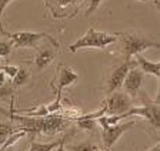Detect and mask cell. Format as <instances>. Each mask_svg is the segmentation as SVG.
<instances>
[{"mask_svg": "<svg viewBox=\"0 0 160 151\" xmlns=\"http://www.w3.org/2000/svg\"><path fill=\"white\" fill-rule=\"evenodd\" d=\"M12 120H16L20 123V130L37 134V133H44V134H56L59 131L64 130L69 125L70 120L60 114V113H50V114L42 116V117H33V116H16L12 111L10 113Z\"/></svg>", "mask_w": 160, "mask_h": 151, "instance_id": "obj_1", "label": "cell"}, {"mask_svg": "<svg viewBox=\"0 0 160 151\" xmlns=\"http://www.w3.org/2000/svg\"><path fill=\"white\" fill-rule=\"evenodd\" d=\"M117 39H119L117 34L99 31L92 27L80 39H77L73 44H70L67 49H69L70 53H76V51L82 50V49H104V47L110 46V44L116 43Z\"/></svg>", "mask_w": 160, "mask_h": 151, "instance_id": "obj_2", "label": "cell"}, {"mask_svg": "<svg viewBox=\"0 0 160 151\" xmlns=\"http://www.w3.org/2000/svg\"><path fill=\"white\" fill-rule=\"evenodd\" d=\"M117 36H120V40H122V50L124 54V61H130L133 56L140 54L147 49H152V47L157 49L159 47L157 41L150 40L149 37L137 33V31H123Z\"/></svg>", "mask_w": 160, "mask_h": 151, "instance_id": "obj_3", "label": "cell"}, {"mask_svg": "<svg viewBox=\"0 0 160 151\" xmlns=\"http://www.w3.org/2000/svg\"><path fill=\"white\" fill-rule=\"evenodd\" d=\"M9 39H10V41H12V46H13L14 49H29V47H34V49H36L42 40H47L49 43H52L56 50L60 47L59 41H57L53 36H50L49 33L17 31V33H10Z\"/></svg>", "mask_w": 160, "mask_h": 151, "instance_id": "obj_4", "label": "cell"}, {"mask_svg": "<svg viewBox=\"0 0 160 151\" xmlns=\"http://www.w3.org/2000/svg\"><path fill=\"white\" fill-rule=\"evenodd\" d=\"M84 2L86 0H44L47 10L54 20L74 17Z\"/></svg>", "mask_w": 160, "mask_h": 151, "instance_id": "obj_5", "label": "cell"}, {"mask_svg": "<svg viewBox=\"0 0 160 151\" xmlns=\"http://www.w3.org/2000/svg\"><path fill=\"white\" fill-rule=\"evenodd\" d=\"M76 81H79V74L72 67H67L64 64H59L53 81L50 83L54 94H56V100L62 101V93H63V90L70 87V86H73Z\"/></svg>", "mask_w": 160, "mask_h": 151, "instance_id": "obj_6", "label": "cell"}, {"mask_svg": "<svg viewBox=\"0 0 160 151\" xmlns=\"http://www.w3.org/2000/svg\"><path fill=\"white\" fill-rule=\"evenodd\" d=\"M106 114L104 116H119L126 114L127 111L132 108V97H129L126 93H119L113 91L110 93V97L103 101Z\"/></svg>", "mask_w": 160, "mask_h": 151, "instance_id": "obj_7", "label": "cell"}, {"mask_svg": "<svg viewBox=\"0 0 160 151\" xmlns=\"http://www.w3.org/2000/svg\"><path fill=\"white\" fill-rule=\"evenodd\" d=\"M136 125V121H127V123H117L114 125H102V141L106 151H110L112 147L117 143L122 134Z\"/></svg>", "mask_w": 160, "mask_h": 151, "instance_id": "obj_8", "label": "cell"}, {"mask_svg": "<svg viewBox=\"0 0 160 151\" xmlns=\"http://www.w3.org/2000/svg\"><path fill=\"white\" fill-rule=\"evenodd\" d=\"M124 116H126V117H130V116H140V117L146 118L150 124H152V127L159 128L160 127L159 97H157L156 101H149V103L140 106V107H134V108L132 107Z\"/></svg>", "mask_w": 160, "mask_h": 151, "instance_id": "obj_9", "label": "cell"}, {"mask_svg": "<svg viewBox=\"0 0 160 151\" xmlns=\"http://www.w3.org/2000/svg\"><path fill=\"white\" fill-rule=\"evenodd\" d=\"M143 78H144L143 71L140 68H136V66L132 67L127 71L123 81V86H122V87H124V93L129 97H136L139 94L140 88H142V86H143Z\"/></svg>", "mask_w": 160, "mask_h": 151, "instance_id": "obj_10", "label": "cell"}, {"mask_svg": "<svg viewBox=\"0 0 160 151\" xmlns=\"http://www.w3.org/2000/svg\"><path fill=\"white\" fill-rule=\"evenodd\" d=\"M132 67H134V66L132 64V60H130V61H123L119 67L114 68L113 73L110 74L109 80H107V87H106L107 93L110 94V93H113V91H117L119 88H122L124 77H126L127 71H129Z\"/></svg>", "mask_w": 160, "mask_h": 151, "instance_id": "obj_11", "label": "cell"}, {"mask_svg": "<svg viewBox=\"0 0 160 151\" xmlns=\"http://www.w3.org/2000/svg\"><path fill=\"white\" fill-rule=\"evenodd\" d=\"M36 49L37 51L34 56V66L37 70H43L53 61L54 56H56V50L53 49V46H49L46 43H44V46H37Z\"/></svg>", "mask_w": 160, "mask_h": 151, "instance_id": "obj_12", "label": "cell"}, {"mask_svg": "<svg viewBox=\"0 0 160 151\" xmlns=\"http://www.w3.org/2000/svg\"><path fill=\"white\" fill-rule=\"evenodd\" d=\"M136 60L139 64V68L143 73L152 74L154 77L159 78L160 77V63L159 61H150L146 57H143L142 54H136Z\"/></svg>", "mask_w": 160, "mask_h": 151, "instance_id": "obj_13", "label": "cell"}, {"mask_svg": "<svg viewBox=\"0 0 160 151\" xmlns=\"http://www.w3.org/2000/svg\"><path fill=\"white\" fill-rule=\"evenodd\" d=\"M64 141H66V137L60 138V140H57V141H52V143H37V141H32L29 151H53L57 145L64 143Z\"/></svg>", "mask_w": 160, "mask_h": 151, "instance_id": "obj_14", "label": "cell"}, {"mask_svg": "<svg viewBox=\"0 0 160 151\" xmlns=\"http://www.w3.org/2000/svg\"><path fill=\"white\" fill-rule=\"evenodd\" d=\"M30 78V73L29 70L26 68H19L13 78H12V84H13L14 87H20V86H24V84L29 81Z\"/></svg>", "mask_w": 160, "mask_h": 151, "instance_id": "obj_15", "label": "cell"}, {"mask_svg": "<svg viewBox=\"0 0 160 151\" xmlns=\"http://www.w3.org/2000/svg\"><path fill=\"white\" fill-rule=\"evenodd\" d=\"M13 133H16V128H13L12 123H0V145L3 144L7 140V137L12 135Z\"/></svg>", "mask_w": 160, "mask_h": 151, "instance_id": "obj_16", "label": "cell"}, {"mask_svg": "<svg viewBox=\"0 0 160 151\" xmlns=\"http://www.w3.org/2000/svg\"><path fill=\"white\" fill-rule=\"evenodd\" d=\"M13 93H14V86L12 84V81H6L4 84L0 86V100H3L6 97H13Z\"/></svg>", "mask_w": 160, "mask_h": 151, "instance_id": "obj_17", "label": "cell"}, {"mask_svg": "<svg viewBox=\"0 0 160 151\" xmlns=\"http://www.w3.org/2000/svg\"><path fill=\"white\" fill-rule=\"evenodd\" d=\"M76 121H77V125L80 128H83V130H93L97 123L94 118H84V117H77Z\"/></svg>", "mask_w": 160, "mask_h": 151, "instance_id": "obj_18", "label": "cell"}, {"mask_svg": "<svg viewBox=\"0 0 160 151\" xmlns=\"http://www.w3.org/2000/svg\"><path fill=\"white\" fill-rule=\"evenodd\" d=\"M12 2H13V0H0V34H2V36H6V37H9L10 33L4 30L3 23H2V17H3V12L6 10V7L9 6Z\"/></svg>", "mask_w": 160, "mask_h": 151, "instance_id": "obj_19", "label": "cell"}, {"mask_svg": "<svg viewBox=\"0 0 160 151\" xmlns=\"http://www.w3.org/2000/svg\"><path fill=\"white\" fill-rule=\"evenodd\" d=\"M72 151H96L97 147L90 143H82V144H77V145H72L70 147Z\"/></svg>", "mask_w": 160, "mask_h": 151, "instance_id": "obj_20", "label": "cell"}, {"mask_svg": "<svg viewBox=\"0 0 160 151\" xmlns=\"http://www.w3.org/2000/svg\"><path fill=\"white\" fill-rule=\"evenodd\" d=\"M12 41H0V57H9V54L12 53Z\"/></svg>", "mask_w": 160, "mask_h": 151, "instance_id": "obj_21", "label": "cell"}, {"mask_svg": "<svg viewBox=\"0 0 160 151\" xmlns=\"http://www.w3.org/2000/svg\"><path fill=\"white\" fill-rule=\"evenodd\" d=\"M102 2H103V0H89V7H87V10H86V13H84V16L89 17L90 14H93L94 12L99 9V6L102 4Z\"/></svg>", "mask_w": 160, "mask_h": 151, "instance_id": "obj_22", "label": "cell"}, {"mask_svg": "<svg viewBox=\"0 0 160 151\" xmlns=\"http://www.w3.org/2000/svg\"><path fill=\"white\" fill-rule=\"evenodd\" d=\"M2 70H3V73L6 74L9 78H13L14 76H16L19 67H16V66H3V67H2Z\"/></svg>", "mask_w": 160, "mask_h": 151, "instance_id": "obj_23", "label": "cell"}, {"mask_svg": "<svg viewBox=\"0 0 160 151\" xmlns=\"http://www.w3.org/2000/svg\"><path fill=\"white\" fill-rule=\"evenodd\" d=\"M6 78H7V76L3 73V70H0V86H2V84H4V83H6V81H7Z\"/></svg>", "mask_w": 160, "mask_h": 151, "instance_id": "obj_24", "label": "cell"}, {"mask_svg": "<svg viewBox=\"0 0 160 151\" xmlns=\"http://www.w3.org/2000/svg\"><path fill=\"white\" fill-rule=\"evenodd\" d=\"M147 151H160V143H156V144H154L153 147L149 148Z\"/></svg>", "mask_w": 160, "mask_h": 151, "instance_id": "obj_25", "label": "cell"}, {"mask_svg": "<svg viewBox=\"0 0 160 151\" xmlns=\"http://www.w3.org/2000/svg\"><path fill=\"white\" fill-rule=\"evenodd\" d=\"M53 151H66V150H64V143H62V144H59L56 148H54Z\"/></svg>", "mask_w": 160, "mask_h": 151, "instance_id": "obj_26", "label": "cell"}, {"mask_svg": "<svg viewBox=\"0 0 160 151\" xmlns=\"http://www.w3.org/2000/svg\"><path fill=\"white\" fill-rule=\"evenodd\" d=\"M96 151H103V150H99V148H97V150ZM104 151H106V150H104Z\"/></svg>", "mask_w": 160, "mask_h": 151, "instance_id": "obj_27", "label": "cell"}, {"mask_svg": "<svg viewBox=\"0 0 160 151\" xmlns=\"http://www.w3.org/2000/svg\"><path fill=\"white\" fill-rule=\"evenodd\" d=\"M140 2H144V0H140Z\"/></svg>", "mask_w": 160, "mask_h": 151, "instance_id": "obj_28", "label": "cell"}, {"mask_svg": "<svg viewBox=\"0 0 160 151\" xmlns=\"http://www.w3.org/2000/svg\"><path fill=\"white\" fill-rule=\"evenodd\" d=\"M154 2H157V0H154Z\"/></svg>", "mask_w": 160, "mask_h": 151, "instance_id": "obj_29", "label": "cell"}]
</instances>
